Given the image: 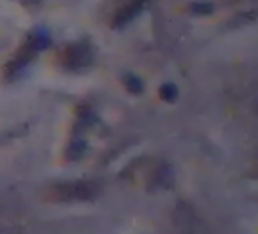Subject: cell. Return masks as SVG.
Here are the masks:
<instances>
[{
    "label": "cell",
    "mask_w": 258,
    "mask_h": 234,
    "mask_svg": "<svg viewBox=\"0 0 258 234\" xmlns=\"http://www.w3.org/2000/svg\"><path fill=\"white\" fill-rule=\"evenodd\" d=\"M60 198L64 200H89L93 196V188L89 184H69V186H58L56 188Z\"/></svg>",
    "instance_id": "obj_1"
},
{
    "label": "cell",
    "mask_w": 258,
    "mask_h": 234,
    "mask_svg": "<svg viewBox=\"0 0 258 234\" xmlns=\"http://www.w3.org/2000/svg\"><path fill=\"white\" fill-rule=\"evenodd\" d=\"M143 4H145V0H131V4H129V6H125V8L119 12V16H117V24L127 22L133 14H137V12L143 8Z\"/></svg>",
    "instance_id": "obj_2"
}]
</instances>
